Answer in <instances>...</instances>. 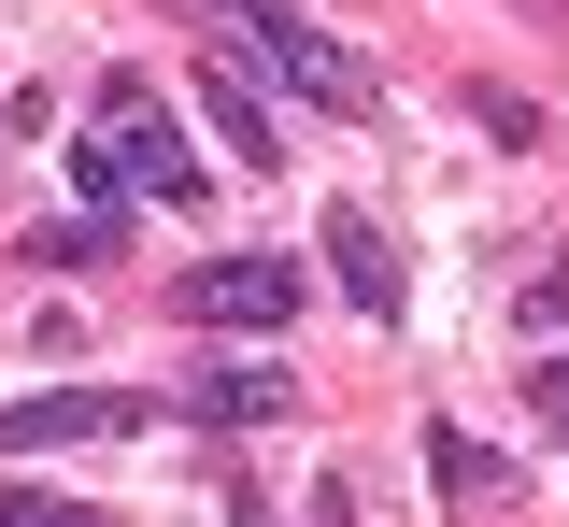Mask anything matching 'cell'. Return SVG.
Here are the masks:
<instances>
[{
  "label": "cell",
  "instance_id": "cell-6",
  "mask_svg": "<svg viewBox=\"0 0 569 527\" xmlns=\"http://www.w3.org/2000/svg\"><path fill=\"white\" fill-rule=\"evenodd\" d=\"M186 414H200V428H271V414H299V371H271V357H257V371H200Z\"/></svg>",
  "mask_w": 569,
  "mask_h": 527
},
{
  "label": "cell",
  "instance_id": "cell-7",
  "mask_svg": "<svg viewBox=\"0 0 569 527\" xmlns=\"http://www.w3.org/2000/svg\"><path fill=\"white\" fill-rule=\"evenodd\" d=\"M328 271H342V300H356V314H399V257H385V228L356 215V200L328 215Z\"/></svg>",
  "mask_w": 569,
  "mask_h": 527
},
{
  "label": "cell",
  "instance_id": "cell-12",
  "mask_svg": "<svg viewBox=\"0 0 569 527\" xmlns=\"http://www.w3.org/2000/svg\"><path fill=\"white\" fill-rule=\"evenodd\" d=\"M527 399H541V414L569 428V357H541V371H527Z\"/></svg>",
  "mask_w": 569,
  "mask_h": 527
},
{
  "label": "cell",
  "instance_id": "cell-8",
  "mask_svg": "<svg viewBox=\"0 0 569 527\" xmlns=\"http://www.w3.org/2000/svg\"><path fill=\"white\" fill-rule=\"evenodd\" d=\"M427 485H441V499H498L512 470H498V443H470V428H427Z\"/></svg>",
  "mask_w": 569,
  "mask_h": 527
},
{
  "label": "cell",
  "instance_id": "cell-9",
  "mask_svg": "<svg viewBox=\"0 0 569 527\" xmlns=\"http://www.w3.org/2000/svg\"><path fill=\"white\" fill-rule=\"evenodd\" d=\"M114 242H129V215H71V228H29V257H43V271H100Z\"/></svg>",
  "mask_w": 569,
  "mask_h": 527
},
{
  "label": "cell",
  "instance_id": "cell-5",
  "mask_svg": "<svg viewBox=\"0 0 569 527\" xmlns=\"http://www.w3.org/2000/svg\"><path fill=\"white\" fill-rule=\"evenodd\" d=\"M200 115H213V143H228V171H284V143H271V115H257V86L228 72V43L200 58Z\"/></svg>",
  "mask_w": 569,
  "mask_h": 527
},
{
  "label": "cell",
  "instance_id": "cell-10",
  "mask_svg": "<svg viewBox=\"0 0 569 527\" xmlns=\"http://www.w3.org/2000/svg\"><path fill=\"white\" fill-rule=\"evenodd\" d=\"M0 527H100L86 499H43V485H0Z\"/></svg>",
  "mask_w": 569,
  "mask_h": 527
},
{
  "label": "cell",
  "instance_id": "cell-3",
  "mask_svg": "<svg viewBox=\"0 0 569 527\" xmlns=\"http://www.w3.org/2000/svg\"><path fill=\"white\" fill-rule=\"evenodd\" d=\"M86 428H142L129 385H43V399H0V456H58Z\"/></svg>",
  "mask_w": 569,
  "mask_h": 527
},
{
  "label": "cell",
  "instance_id": "cell-2",
  "mask_svg": "<svg viewBox=\"0 0 569 527\" xmlns=\"http://www.w3.org/2000/svg\"><path fill=\"white\" fill-rule=\"evenodd\" d=\"M228 14L257 29L242 58H257L271 86H299V100H328V115H356V100H370V72H356V58L328 43V29H313V14H299V0H228Z\"/></svg>",
  "mask_w": 569,
  "mask_h": 527
},
{
  "label": "cell",
  "instance_id": "cell-4",
  "mask_svg": "<svg viewBox=\"0 0 569 527\" xmlns=\"http://www.w3.org/2000/svg\"><path fill=\"white\" fill-rule=\"evenodd\" d=\"M186 314L200 328H284L299 314V271L284 257H213V271H186Z\"/></svg>",
  "mask_w": 569,
  "mask_h": 527
},
{
  "label": "cell",
  "instance_id": "cell-1",
  "mask_svg": "<svg viewBox=\"0 0 569 527\" xmlns=\"http://www.w3.org/2000/svg\"><path fill=\"white\" fill-rule=\"evenodd\" d=\"M71 186L100 200V215H129V200H200L213 171H200V143L157 115V86L142 72H100V100H86V157H71Z\"/></svg>",
  "mask_w": 569,
  "mask_h": 527
},
{
  "label": "cell",
  "instance_id": "cell-11",
  "mask_svg": "<svg viewBox=\"0 0 569 527\" xmlns=\"http://www.w3.org/2000/svg\"><path fill=\"white\" fill-rule=\"evenodd\" d=\"M527 328H569V271H541V286H527Z\"/></svg>",
  "mask_w": 569,
  "mask_h": 527
}]
</instances>
